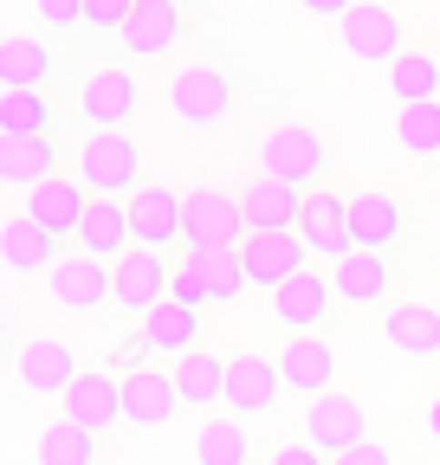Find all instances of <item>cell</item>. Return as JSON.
<instances>
[{
  "label": "cell",
  "instance_id": "obj_27",
  "mask_svg": "<svg viewBox=\"0 0 440 465\" xmlns=\"http://www.w3.org/2000/svg\"><path fill=\"white\" fill-rule=\"evenodd\" d=\"M52 78H59V58H52L45 39H33V33L0 39V84L7 91H52Z\"/></svg>",
  "mask_w": 440,
  "mask_h": 465
},
{
  "label": "cell",
  "instance_id": "obj_16",
  "mask_svg": "<svg viewBox=\"0 0 440 465\" xmlns=\"http://www.w3.org/2000/svg\"><path fill=\"white\" fill-rule=\"evenodd\" d=\"M14 375H20L26 394L52 401V394H65L85 369H78V349H72L65 336H26V342L14 349Z\"/></svg>",
  "mask_w": 440,
  "mask_h": 465
},
{
  "label": "cell",
  "instance_id": "obj_43",
  "mask_svg": "<svg viewBox=\"0 0 440 465\" xmlns=\"http://www.w3.org/2000/svg\"><path fill=\"white\" fill-rule=\"evenodd\" d=\"M298 7H305L311 20H344V14L356 7V0H298Z\"/></svg>",
  "mask_w": 440,
  "mask_h": 465
},
{
  "label": "cell",
  "instance_id": "obj_44",
  "mask_svg": "<svg viewBox=\"0 0 440 465\" xmlns=\"http://www.w3.org/2000/svg\"><path fill=\"white\" fill-rule=\"evenodd\" d=\"M421 427H427V433H434V440H440V394H434V401H427V414H421Z\"/></svg>",
  "mask_w": 440,
  "mask_h": 465
},
{
  "label": "cell",
  "instance_id": "obj_3",
  "mask_svg": "<svg viewBox=\"0 0 440 465\" xmlns=\"http://www.w3.org/2000/svg\"><path fill=\"white\" fill-rule=\"evenodd\" d=\"M344 311L337 284H330V265H305L298 278H285L279 291H272V323H279L285 336H311V330H330Z\"/></svg>",
  "mask_w": 440,
  "mask_h": 465
},
{
  "label": "cell",
  "instance_id": "obj_41",
  "mask_svg": "<svg viewBox=\"0 0 440 465\" xmlns=\"http://www.w3.org/2000/svg\"><path fill=\"white\" fill-rule=\"evenodd\" d=\"M143 362H155V349H149V336H143V330H130L117 349H110V369H117V375H124V369H143Z\"/></svg>",
  "mask_w": 440,
  "mask_h": 465
},
{
  "label": "cell",
  "instance_id": "obj_37",
  "mask_svg": "<svg viewBox=\"0 0 440 465\" xmlns=\"http://www.w3.org/2000/svg\"><path fill=\"white\" fill-rule=\"evenodd\" d=\"M169 298H182V304H195V311H214L207 278H201V259H195V252H188V259H175V284H169Z\"/></svg>",
  "mask_w": 440,
  "mask_h": 465
},
{
  "label": "cell",
  "instance_id": "obj_23",
  "mask_svg": "<svg viewBox=\"0 0 440 465\" xmlns=\"http://www.w3.org/2000/svg\"><path fill=\"white\" fill-rule=\"evenodd\" d=\"M59 407H65V420H78V427H91V433L117 427V420H124V375L85 369V375L59 394Z\"/></svg>",
  "mask_w": 440,
  "mask_h": 465
},
{
  "label": "cell",
  "instance_id": "obj_42",
  "mask_svg": "<svg viewBox=\"0 0 440 465\" xmlns=\"http://www.w3.org/2000/svg\"><path fill=\"white\" fill-rule=\"evenodd\" d=\"M330 465H395V452L382 446V440H363V446H350V452H337Z\"/></svg>",
  "mask_w": 440,
  "mask_h": 465
},
{
  "label": "cell",
  "instance_id": "obj_29",
  "mask_svg": "<svg viewBox=\"0 0 440 465\" xmlns=\"http://www.w3.org/2000/svg\"><path fill=\"white\" fill-rule=\"evenodd\" d=\"M175 388L188 407L214 414V407H227V356H214V349H188L175 356Z\"/></svg>",
  "mask_w": 440,
  "mask_h": 465
},
{
  "label": "cell",
  "instance_id": "obj_13",
  "mask_svg": "<svg viewBox=\"0 0 440 465\" xmlns=\"http://www.w3.org/2000/svg\"><path fill=\"white\" fill-rule=\"evenodd\" d=\"M240 259H246V278H253L259 291H279L285 278H298V272L311 265V246H305L298 226H259V232H246Z\"/></svg>",
  "mask_w": 440,
  "mask_h": 465
},
{
  "label": "cell",
  "instance_id": "obj_7",
  "mask_svg": "<svg viewBox=\"0 0 440 465\" xmlns=\"http://www.w3.org/2000/svg\"><path fill=\"white\" fill-rule=\"evenodd\" d=\"M72 110L85 116V130H130L136 116H143V78H136L130 65L91 72V78L78 84V104H72Z\"/></svg>",
  "mask_w": 440,
  "mask_h": 465
},
{
  "label": "cell",
  "instance_id": "obj_28",
  "mask_svg": "<svg viewBox=\"0 0 440 465\" xmlns=\"http://www.w3.org/2000/svg\"><path fill=\"white\" fill-rule=\"evenodd\" d=\"M78 252L110 259V265H117L124 252H136V232H130V201H104V194H91V213H85V226H78Z\"/></svg>",
  "mask_w": 440,
  "mask_h": 465
},
{
  "label": "cell",
  "instance_id": "obj_12",
  "mask_svg": "<svg viewBox=\"0 0 440 465\" xmlns=\"http://www.w3.org/2000/svg\"><path fill=\"white\" fill-rule=\"evenodd\" d=\"M330 284H337L344 311H389L402 298V291H395V259L389 252H369V246H356L350 259L330 265Z\"/></svg>",
  "mask_w": 440,
  "mask_h": 465
},
{
  "label": "cell",
  "instance_id": "obj_4",
  "mask_svg": "<svg viewBox=\"0 0 440 465\" xmlns=\"http://www.w3.org/2000/svg\"><path fill=\"white\" fill-rule=\"evenodd\" d=\"M169 110H175V124H188V130H227L234 110H240V97H234V78L227 72L182 65L169 78Z\"/></svg>",
  "mask_w": 440,
  "mask_h": 465
},
{
  "label": "cell",
  "instance_id": "obj_24",
  "mask_svg": "<svg viewBox=\"0 0 440 465\" xmlns=\"http://www.w3.org/2000/svg\"><path fill=\"white\" fill-rule=\"evenodd\" d=\"M65 259V240H59V232H45L33 213H7V220H0V265H7V272H52V265H59Z\"/></svg>",
  "mask_w": 440,
  "mask_h": 465
},
{
  "label": "cell",
  "instance_id": "obj_11",
  "mask_svg": "<svg viewBox=\"0 0 440 465\" xmlns=\"http://www.w3.org/2000/svg\"><path fill=\"white\" fill-rule=\"evenodd\" d=\"M285 394H292V388H285L279 356H253V349H246V356L227 362V414H240V420H272Z\"/></svg>",
  "mask_w": 440,
  "mask_h": 465
},
{
  "label": "cell",
  "instance_id": "obj_9",
  "mask_svg": "<svg viewBox=\"0 0 440 465\" xmlns=\"http://www.w3.org/2000/svg\"><path fill=\"white\" fill-rule=\"evenodd\" d=\"M130 232H136V246H149V252L188 246V194L162 188V182H143L130 194Z\"/></svg>",
  "mask_w": 440,
  "mask_h": 465
},
{
  "label": "cell",
  "instance_id": "obj_26",
  "mask_svg": "<svg viewBox=\"0 0 440 465\" xmlns=\"http://www.w3.org/2000/svg\"><path fill=\"white\" fill-rule=\"evenodd\" d=\"M136 330L149 336L155 356H188V349H201V336H207V311H195L182 298H162L149 317H136Z\"/></svg>",
  "mask_w": 440,
  "mask_h": 465
},
{
  "label": "cell",
  "instance_id": "obj_32",
  "mask_svg": "<svg viewBox=\"0 0 440 465\" xmlns=\"http://www.w3.org/2000/svg\"><path fill=\"white\" fill-rule=\"evenodd\" d=\"M195 459L201 465H253V420H240V414L207 420L195 433Z\"/></svg>",
  "mask_w": 440,
  "mask_h": 465
},
{
  "label": "cell",
  "instance_id": "obj_25",
  "mask_svg": "<svg viewBox=\"0 0 440 465\" xmlns=\"http://www.w3.org/2000/svg\"><path fill=\"white\" fill-rule=\"evenodd\" d=\"M59 136H0V188H39L59 174Z\"/></svg>",
  "mask_w": 440,
  "mask_h": 465
},
{
  "label": "cell",
  "instance_id": "obj_10",
  "mask_svg": "<svg viewBox=\"0 0 440 465\" xmlns=\"http://www.w3.org/2000/svg\"><path fill=\"white\" fill-rule=\"evenodd\" d=\"M246 207L240 194H220V188H195L188 194V252H240L246 246Z\"/></svg>",
  "mask_w": 440,
  "mask_h": 465
},
{
  "label": "cell",
  "instance_id": "obj_30",
  "mask_svg": "<svg viewBox=\"0 0 440 465\" xmlns=\"http://www.w3.org/2000/svg\"><path fill=\"white\" fill-rule=\"evenodd\" d=\"M240 207H246V226H253V232H259V226H298V213H305V188L272 182V174H253V182L240 188Z\"/></svg>",
  "mask_w": 440,
  "mask_h": 465
},
{
  "label": "cell",
  "instance_id": "obj_18",
  "mask_svg": "<svg viewBox=\"0 0 440 465\" xmlns=\"http://www.w3.org/2000/svg\"><path fill=\"white\" fill-rule=\"evenodd\" d=\"M110 298H117V265L110 259H91V252H72L52 265V304L85 317V311H104Z\"/></svg>",
  "mask_w": 440,
  "mask_h": 465
},
{
  "label": "cell",
  "instance_id": "obj_5",
  "mask_svg": "<svg viewBox=\"0 0 440 465\" xmlns=\"http://www.w3.org/2000/svg\"><path fill=\"white\" fill-rule=\"evenodd\" d=\"M337 39H344V52L356 58V65H382V72H389L395 58L408 52V20L395 7H382V0H356V7L337 20Z\"/></svg>",
  "mask_w": 440,
  "mask_h": 465
},
{
  "label": "cell",
  "instance_id": "obj_36",
  "mask_svg": "<svg viewBox=\"0 0 440 465\" xmlns=\"http://www.w3.org/2000/svg\"><path fill=\"white\" fill-rule=\"evenodd\" d=\"M195 259H201V278H207V298H214V311L240 304L246 291H253V278H246V259H240V252H195Z\"/></svg>",
  "mask_w": 440,
  "mask_h": 465
},
{
  "label": "cell",
  "instance_id": "obj_33",
  "mask_svg": "<svg viewBox=\"0 0 440 465\" xmlns=\"http://www.w3.org/2000/svg\"><path fill=\"white\" fill-rule=\"evenodd\" d=\"M389 91H395V104H427V97H440V52L408 45L395 65H389Z\"/></svg>",
  "mask_w": 440,
  "mask_h": 465
},
{
  "label": "cell",
  "instance_id": "obj_20",
  "mask_svg": "<svg viewBox=\"0 0 440 465\" xmlns=\"http://www.w3.org/2000/svg\"><path fill=\"white\" fill-rule=\"evenodd\" d=\"M20 213H33L45 232H59L65 246H78V226H85V213H91V188L78 182V174H52V182L26 188Z\"/></svg>",
  "mask_w": 440,
  "mask_h": 465
},
{
  "label": "cell",
  "instance_id": "obj_8",
  "mask_svg": "<svg viewBox=\"0 0 440 465\" xmlns=\"http://www.w3.org/2000/svg\"><path fill=\"white\" fill-rule=\"evenodd\" d=\"M298 232L317 265H337L356 252V213H350V194L337 188H311L305 194V213H298Z\"/></svg>",
  "mask_w": 440,
  "mask_h": 465
},
{
  "label": "cell",
  "instance_id": "obj_39",
  "mask_svg": "<svg viewBox=\"0 0 440 465\" xmlns=\"http://www.w3.org/2000/svg\"><path fill=\"white\" fill-rule=\"evenodd\" d=\"M33 14L52 33H72V26H85V0H33Z\"/></svg>",
  "mask_w": 440,
  "mask_h": 465
},
{
  "label": "cell",
  "instance_id": "obj_14",
  "mask_svg": "<svg viewBox=\"0 0 440 465\" xmlns=\"http://www.w3.org/2000/svg\"><path fill=\"white\" fill-rule=\"evenodd\" d=\"M169 284H175V252H149V246H136V252H124L117 259V304L130 323L136 317H149L162 298H169Z\"/></svg>",
  "mask_w": 440,
  "mask_h": 465
},
{
  "label": "cell",
  "instance_id": "obj_6",
  "mask_svg": "<svg viewBox=\"0 0 440 465\" xmlns=\"http://www.w3.org/2000/svg\"><path fill=\"white\" fill-rule=\"evenodd\" d=\"M305 440L317 446V452H350V446H363V440H375L369 433V401L356 394V388H330V394H317V401H305Z\"/></svg>",
  "mask_w": 440,
  "mask_h": 465
},
{
  "label": "cell",
  "instance_id": "obj_15",
  "mask_svg": "<svg viewBox=\"0 0 440 465\" xmlns=\"http://www.w3.org/2000/svg\"><path fill=\"white\" fill-rule=\"evenodd\" d=\"M279 369H285V388L298 401H317L344 381V362H337V342H330V330H311V336H285L279 349Z\"/></svg>",
  "mask_w": 440,
  "mask_h": 465
},
{
  "label": "cell",
  "instance_id": "obj_34",
  "mask_svg": "<svg viewBox=\"0 0 440 465\" xmlns=\"http://www.w3.org/2000/svg\"><path fill=\"white\" fill-rule=\"evenodd\" d=\"M395 143H402L415 162H440V97L395 110Z\"/></svg>",
  "mask_w": 440,
  "mask_h": 465
},
{
  "label": "cell",
  "instance_id": "obj_38",
  "mask_svg": "<svg viewBox=\"0 0 440 465\" xmlns=\"http://www.w3.org/2000/svg\"><path fill=\"white\" fill-rule=\"evenodd\" d=\"M136 14V0H85V26L91 33H124Z\"/></svg>",
  "mask_w": 440,
  "mask_h": 465
},
{
  "label": "cell",
  "instance_id": "obj_21",
  "mask_svg": "<svg viewBox=\"0 0 440 465\" xmlns=\"http://www.w3.org/2000/svg\"><path fill=\"white\" fill-rule=\"evenodd\" d=\"M117 45H124V58H136V65L169 58L182 45V7H175V0H136V14L117 33Z\"/></svg>",
  "mask_w": 440,
  "mask_h": 465
},
{
  "label": "cell",
  "instance_id": "obj_1",
  "mask_svg": "<svg viewBox=\"0 0 440 465\" xmlns=\"http://www.w3.org/2000/svg\"><path fill=\"white\" fill-rule=\"evenodd\" d=\"M72 174L104 201H130L143 188V149L130 143V130H91L72 149Z\"/></svg>",
  "mask_w": 440,
  "mask_h": 465
},
{
  "label": "cell",
  "instance_id": "obj_45",
  "mask_svg": "<svg viewBox=\"0 0 440 465\" xmlns=\"http://www.w3.org/2000/svg\"><path fill=\"white\" fill-rule=\"evenodd\" d=\"M434 272H440V246H434Z\"/></svg>",
  "mask_w": 440,
  "mask_h": 465
},
{
  "label": "cell",
  "instance_id": "obj_35",
  "mask_svg": "<svg viewBox=\"0 0 440 465\" xmlns=\"http://www.w3.org/2000/svg\"><path fill=\"white\" fill-rule=\"evenodd\" d=\"M33 459H39V465H97V433L78 427V420H52V427L39 433Z\"/></svg>",
  "mask_w": 440,
  "mask_h": 465
},
{
  "label": "cell",
  "instance_id": "obj_31",
  "mask_svg": "<svg viewBox=\"0 0 440 465\" xmlns=\"http://www.w3.org/2000/svg\"><path fill=\"white\" fill-rule=\"evenodd\" d=\"M59 110H52V91H7L0 84V136H59Z\"/></svg>",
  "mask_w": 440,
  "mask_h": 465
},
{
  "label": "cell",
  "instance_id": "obj_22",
  "mask_svg": "<svg viewBox=\"0 0 440 465\" xmlns=\"http://www.w3.org/2000/svg\"><path fill=\"white\" fill-rule=\"evenodd\" d=\"M382 336H389L395 356L440 362V304H427V298H395L389 311H382Z\"/></svg>",
  "mask_w": 440,
  "mask_h": 465
},
{
  "label": "cell",
  "instance_id": "obj_17",
  "mask_svg": "<svg viewBox=\"0 0 440 465\" xmlns=\"http://www.w3.org/2000/svg\"><path fill=\"white\" fill-rule=\"evenodd\" d=\"M162 362V356H155ZM155 362H143V369H124V420L130 427H149V433H162L175 414H182V388H175V369H155Z\"/></svg>",
  "mask_w": 440,
  "mask_h": 465
},
{
  "label": "cell",
  "instance_id": "obj_40",
  "mask_svg": "<svg viewBox=\"0 0 440 465\" xmlns=\"http://www.w3.org/2000/svg\"><path fill=\"white\" fill-rule=\"evenodd\" d=\"M265 465H330V452H317V446L298 433V440H279V446H272Z\"/></svg>",
  "mask_w": 440,
  "mask_h": 465
},
{
  "label": "cell",
  "instance_id": "obj_2",
  "mask_svg": "<svg viewBox=\"0 0 440 465\" xmlns=\"http://www.w3.org/2000/svg\"><path fill=\"white\" fill-rule=\"evenodd\" d=\"M253 174H272V182H292V188L311 194V188H324V174H330V143L311 124H272L259 136Z\"/></svg>",
  "mask_w": 440,
  "mask_h": 465
},
{
  "label": "cell",
  "instance_id": "obj_19",
  "mask_svg": "<svg viewBox=\"0 0 440 465\" xmlns=\"http://www.w3.org/2000/svg\"><path fill=\"white\" fill-rule=\"evenodd\" d=\"M350 213H356V246H369V252H395L408 240V226H415L408 201L395 188H382V182H363L350 194Z\"/></svg>",
  "mask_w": 440,
  "mask_h": 465
}]
</instances>
